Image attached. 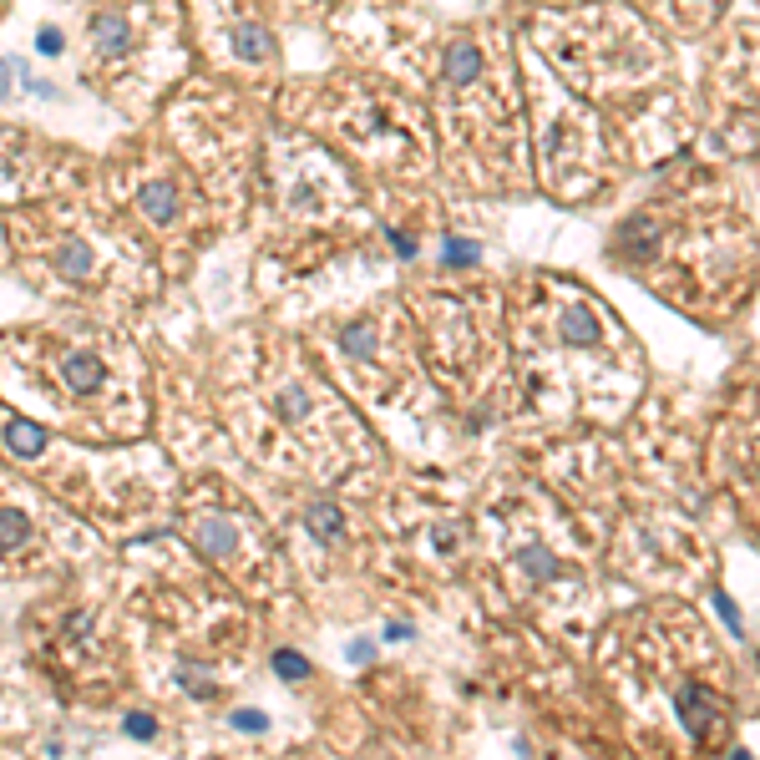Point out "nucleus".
I'll return each instance as SVG.
<instances>
[{
	"mask_svg": "<svg viewBox=\"0 0 760 760\" xmlns=\"http://www.w3.org/2000/svg\"><path fill=\"white\" fill-rule=\"evenodd\" d=\"M6 441H11V451H21V456H36V451L46 446L41 426H31V421H11V426H6Z\"/></svg>",
	"mask_w": 760,
	"mask_h": 760,
	"instance_id": "nucleus-4",
	"label": "nucleus"
},
{
	"mask_svg": "<svg viewBox=\"0 0 760 760\" xmlns=\"http://www.w3.org/2000/svg\"><path fill=\"white\" fill-rule=\"evenodd\" d=\"M239 730H264V715H254V710H239V720H234Z\"/></svg>",
	"mask_w": 760,
	"mask_h": 760,
	"instance_id": "nucleus-15",
	"label": "nucleus"
},
{
	"mask_svg": "<svg viewBox=\"0 0 760 760\" xmlns=\"http://www.w3.org/2000/svg\"><path fill=\"white\" fill-rule=\"evenodd\" d=\"M198 543H203L208 553H234V548H239V532L228 527V522H203Z\"/></svg>",
	"mask_w": 760,
	"mask_h": 760,
	"instance_id": "nucleus-5",
	"label": "nucleus"
},
{
	"mask_svg": "<svg viewBox=\"0 0 760 760\" xmlns=\"http://www.w3.org/2000/svg\"><path fill=\"white\" fill-rule=\"evenodd\" d=\"M310 527H315V532H320V538L330 543V538H335V532H340V512H335V507H310Z\"/></svg>",
	"mask_w": 760,
	"mask_h": 760,
	"instance_id": "nucleus-10",
	"label": "nucleus"
},
{
	"mask_svg": "<svg viewBox=\"0 0 760 760\" xmlns=\"http://www.w3.org/2000/svg\"><path fill=\"white\" fill-rule=\"evenodd\" d=\"M446 259H451V264H472V259H477V249H472V244H451V249H446Z\"/></svg>",
	"mask_w": 760,
	"mask_h": 760,
	"instance_id": "nucleus-14",
	"label": "nucleus"
},
{
	"mask_svg": "<svg viewBox=\"0 0 760 760\" xmlns=\"http://www.w3.org/2000/svg\"><path fill=\"white\" fill-rule=\"evenodd\" d=\"M563 335H568L573 345H593V340H598V320H593L588 310H568V320H563Z\"/></svg>",
	"mask_w": 760,
	"mask_h": 760,
	"instance_id": "nucleus-6",
	"label": "nucleus"
},
{
	"mask_svg": "<svg viewBox=\"0 0 760 760\" xmlns=\"http://www.w3.org/2000/svg\"><path fill=\"white\" fill-rule=\"evenodd\" d=\"M142 203H147V213H152V218H173V193H168V188H147V193H142Z\"/></svg>",
	"mask_w": 760,
	"mask_h": 760,
	"instance_id": "nucleus-11",
	"label": "nucleus"
},
{
	"mask_svg": "<svg viewBox=\"0 0 760 760\" xmlns=\"http://www.w3.org/2000/svg\"><path fill=\"white\" fill-rule=\"evenodd\" d=\"M345 345H350L355 355H370V330H365V325H355V330H345Z\"/></svg>",
	"mask_w": 760,
	"mask_h": 760,
	"instance_id": "nucleus-13",
	"label": "nucleus"
},
{
	"mask_svg": "<svg viewBox=\"0 0 760 760\" xmlns=\"http://www.w3.org/2000/svg\"><path fill=\"white\" fill-rule=\"evenodd\" d=\"M31 538V522L21 512H0V548H21Z\"/></svg>",
	"mask_w": 760,
	"mask_h": 760,
	"instance_id": "nucleus-7",
	"label": "nucleus"
},
{
	"mask_svg": "<svg viewBox=\"0 0 760 760\" xmlns=\"http://www.w3.org/2000/svg\"><path fill=\"white\" fill-rule=\"evenodd\" d=\"M61 375H66V386H71V391L92 396V391L102 386V360H97L92 350H71V355H66V365H61Z\"/></svg>",
	"mask_w": 760,
	"mask_h": 760,
	"instance_id": "nucleus-1",
	"label": "nucleus"
},
{
	"mask_svg": "<svg viewBox=\"0 0 760 760\" xmlns=\"http://www.w3.org/2000/svg\"><path fill=\"white\" fill-rule=\"evenodd\" d=\"M477 66H482V56H477V46H456L451 51V76H456V82H472V76H477Z\"/></svg>",
	"mask_w": 760,
	"mask_h": 760,
	"instance_id": "nucleus-8",
	"label": "nucleus"
},
{
	"mask_svg": "<svg viewBox=\"0 0 760 760\" xmlns=\"http://www.w3.org/2000/svg\"><path fill=\"white\" fill-rule=\"evenodd\" d=\"M679 710H684V725H690V730H705V720H710V715H705V710H710V700H705V695L684 690V695H679Z\"/></svg>",
	"mask_w": 760,
	"mask_h": 760,
	"instance_id": "nucleus-9",
	"label": "nucleus"
},
{
	"mask_svg": "<svg viewBox=\"0 0 760 760\" xmlns=\"http://www.w3.org/2000/svg\"><path fill=\"white\" fill-rule=\"evenodd\" d=\"M127 735H142V740H147V735H152V720H142V715L127 720Z\"/></svg>",
	"mask_w": 760,
	"mask_h": 760,
	"instance_id": "nucleus-16",
	"label": "nucleus"
},
{
	"mask_svg": "<svg viewBox=\"0 0 760 760\" xmlns=\"http://www.w3.org/2000/svg\"><path fill=\"white\" fill-rule=\"evenodd\" d=\"M274 669H279L284 679H299V674H304V669H310V664H304L299 654H274Z\"/></svg>",
	"mask_w": 760,
	"mask_h": 760,
	"instance_id": "nucleus-12",
	"label": "nucleus"
},
{
	"mask_svg": "<svg viewBox=\"0 0 760 760\" xmlns=\"http://www.w3.org/2000/svg\"><path fill=\"white\" fill-rule=\"evenodd\" d=\"M56 269H61L66 279H87V274H92V254H87L82 244H61V249H56Z\"/></svg>",
	"mask_w": 760,
	"mask_h": 760,
	"instance_id": "nucleus-3",
	"label": "nucleus"
},
{
	"mask_svg": "<svg viewBox=\"0 0 760 760\" xmlns=\"http://www.w3.org/2000/svg\"><path fill=\"white\" fill-rule=\"evenodd\" d=\"M92 46H97L102 56H122V51L132 46L127 21H122V16H97V26H92Z\"/></svg>",
	"mask_w": 760,
	"mask_h": 760,
	"instance_id": "nucleus-2",
	"label": "nucleus"
}]
</instances>
